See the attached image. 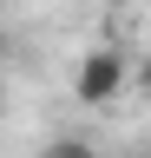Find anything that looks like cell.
<instances>
[{
    "label": "cell",
    "instance_id": "cell-1",
    "mask_svg": "<svg viewBox=\"0 0 151 158\" xmlns=\"http://www.w3.org/2000/svg\"><path fill=\"white\" fill-rule=\"evenodd\" d=\"M72 92H79V106H112L125 92V53L118 46H92L79 59V73H72Z\"/></svg>",
    "mask_w": 151,
    "mask_h": 158
},
{
    "label": "cell",
    "instance_id": "cell-2",
    "mask_svg": "<svg viewBox=\"0 0 151 158\" xmlns=\"http://www.w3.org/2000/svg\"><path fill=\"white\" fill-rule=\"evenodd\" d=\"M40 158H99V145H92V138H79V132H66V138H53Z\"/></svg>",
    "mask_w": 151,
    "mask_h": 158
},
{
    "label": "cell",
    "instance_id": "cell-3",
    "mask_svg": "<svg viewBox=\"0 0 151 158\" xmlns=\"http://www.w3.org/2000/svg\"><path fill=\"white\" fill-rule=\"evenodd\" d=\"M138 86H145V92H151V53H145V66H138Z\"/></svg>",
    "mask_w": 151,
    "mask_h": 158
},
{
    "label": "cell",
    "instance_id": "cell-4",
    "mask_svg": "<svg viewBox=\"0 0 151 158\" xmlns=\"http://www.w3.org/2000/svg\"><path fill=\"white\" fill-rule=\"evenodd\" d=\"M0 118H7V99H0Z\"/></svg>",
    "mask_w": 151,
    "mask_h": 158
},
{
    "label": "cell",
    "instance_id": "cell-5",
    "mask_svg": "<svg viewBox=\"0 0 151 158\" xmlns=\"http://www.w3.org/2000/svg\"><path fill=\"white\" fill-rule=\"evenodd\" d=\"M0 59H7V46H0Z\"/></svg>",
    "mask_w": 151,
    "mask_h": 158
},
{
    "label": "cell",
    "instance_id": "cell-6",
    "mask_svg": "<svg viewBox=\"0 0 151 158\" xmlns=\"http://www.w3.org/2000/svg\"><path fill=\"white\" fill-rule=\"evenodd\" d=\"M138 158H151V152H138Z\"/></svg>",
    "mask_w": 151,
    "mask_h": 158
}]
</instances>
